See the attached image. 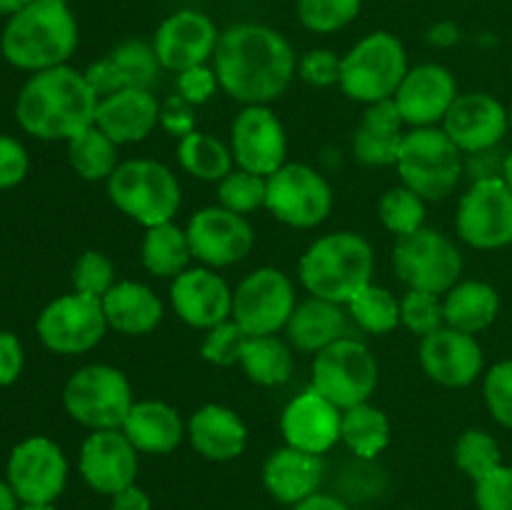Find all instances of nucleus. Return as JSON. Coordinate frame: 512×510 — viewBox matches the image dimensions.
I'll return each instance as SVG.
<instances>
[{"label":"nucleus","instance_id":"nucleus-4","mask_svg":"<svg viewBox=\"0 0 512 510\" xmlns=\"http://www.w3.org/2000/svg\"><path fill=\"white\" fill-rule=\"evenodd\" d=\"M375 250L355 230L320 235L305 248L298 263V278L308 295L348 305L365 285L373 283Z\"/></svg>","mask_w":512,"mask_h":510},{"label":"nucleus","instance_id":"nucleus-30","mask_svg":"<svg viewBox=\"0 0 512 510\" xmlns=\"http://www.w3.org/2000/svg\"><path fill=\"white\" fill-rule=\"evenodd\" d=\"M405 120L393 100L368 105L353 133V155L368 168H388L398 160L405 140Z\"/></svg>","mask_w":512,"mask_h":510},{"label":"nucleus","instance_id":"nucleus-13","mask_svg":"<svg viewBox=\"0 0 512 510\" xmlns=\"http://www.w3.org/2000/svg\"><path fill=\"white\" fill-rule=\"evenodd\" d=\"M108 320L100 298L65 293L50 300L35 320L40 343L55 355H83L100 345L108 333Z\"/></svg>","mask_w":512,"mask_h":510},{"label":"nucleus","instance_id":"nucleus-61","mask_svg":"<svg viewBox=\"0 0 512 510\" xmlns=\"http://www.w3.org/2000/svg\"><path fill=\"white\" fill-rule=\"evenodd\" d=\"M20 510H58L55 505H20Z\"/></svg>","mask_w":512,"mask_h":510},{"label":"nucleus","instance_id":"nucleus-22","mask_svg":"<svg viewBox=\"0 0 512 510\" xmlns=\"http://www.w3.org/2000/svg\"><path fill=\"white\" fill-rule=\"evenodd\" d=\"M418 360L423 373L443 388H468L483 375V345L475 335L443 325L420 338Z\"/></svg>","mask_w":512,"mask_h":510},{"label":"nucleus","instance_id":"nucleus-36","mask_svg":"<svg viewBox=\"0 0 512 510\" xmlns=\"http://www.w3.org/2000/svg\"><path fill=\"white\" fill-rule=\"evenodd\" d=\"M175 155L185 173L205 180V183H220L235 168L230 145L203 130H195V133L180 138Z\"/></svg>","mask_w":512,"mask_h":510},{"label":"nucleus","instance_id":"nucleus-7","mask_svg":"<svg viewBox=\"0 0 512 510\" xmlns=\"http://www.w3.org/2000/svg\"><path fill=\"white\" fill-rule=\"evenodd\" d=\"M395 170L400 183L425 203H438L455 193L465 175V155L443 128H410L405 133Z\"/></svg>","mask_w":512,"mask_h":510},{"label":"nucleus","instance_id":"nucleus-17","mask_svg":"<svg viewBox=\"0 0 512 510\" xmlns=\"http://www.w3.org/2000/svg\"><path fill=\"white\" fill-rule=\"evenodd\" d=\"M230 153L235 168L263 178L288 163V133L270 105H243L230 125Z\"/></svg>","mask_w":512,"mask_h":510},{"label":"nucleus","instance_id":"nucleus-50","mask_svg":"<svg viewBox=\"0 0 512 510\" xmlns=\"http://www.w3.org/2000/svg\"><path fill=\"white\" fill-rule=\"evenodd\" d=\"M478 510H512V465H500L475 483Z\"/></svg>","mask_w":512,"mask_h":510},{"label":"nucleus","instance_id":"nucleus-27","mask_svg":"<svg viewBox=\"0 0 512 510\" xmlns=\"http://www.w3.org/2000/svg\"><path fill=\"white\" fill-rule=\"evenodd\" d=\"M120 430L145 455H170L188 438V425L178 408L158 398L135 400Z\"/></svg>","mask_w":512,"mask_h":510},{"label":"nucleus","instance_id":"nucleus-41","mask_svg":"<svg viewBox=\"0 0 512 510\" xmlns=\"http://www.w3.org/2000/svg\"><path fill=\"white\" fill-rule=\"evenodd\" d=\"M455 465L478 483L503 465V450L488 430L470 428L455 443Z\"/></svg>","mask_w":512,"mask_h":510},{"label":"nucleus","instance_id":"nucleus-39","mask_svg":"<svg viewBox=\"0 0 512 510\" xmlns=\"http://www.w3.org/2000/svg\"><path fill=\"white\" fill-rule=\"evenodd\" d=\"M378 218L388 233L395 235V240L405 238V235L415 233V230L425 228V218H428V203L405 188L403 183L393 185L385 190L378 200Z\"/></svg>","mask_w":512,"mask_h":510},{"label":"nucleus","instance_id":"nucleus-59","mask_svg":"<svg viewBox=\"0 0 512 510\" xmlns=\"http://www.w3.org/2000/svg\"><path fill=\"white\" fill-rule=\"evenodd\" d=\"M30 3H33V0H0V15H5V18H13L15 13L25 10Z\"/></svg>","mask_w":512,"mask_h":510},{"label":"nucleus","instance_id":"nucleus-62","mask_svg":"<svg viewBox=\"0 0 512 510\" xmlns=\"http://www.w3.org/2000/svg\"><path fill=\"white\" fill-rule=\"evenodd\" d=\"M508 125H510V133H512V105H510V110H508Z\"/></svg>","mask_w":512,"mask_h":510},{"label":"nucleus","instance_id":"nucleus-15","mask_svg":"<svg viewBox=\"0 0 512 510\" xmlns=\"http://www.w3.org/2000/svg\"><path fill=\"white\" fill-rule=\"evenodd\" d=\"M455 230L475 250L512 245V190L503 178L473 180L458 203Z\"/></svg>","mask_w":512,"mask_h":510},{"label":"nucleus","instance_id":"nucleus-28","mask_svg":"<svg viewBox=\"0 0 512 510\" xmlns=\"http://www.w3.org/2000/svg\"><path fill=\"white\" fill-rule=\"evenodd\" d=\"M323 475V455L305 453L290 445L273 450L263 465L265 490L283 505H298L310 495L320 493Z\"/></svg>","mask_w":512,"mask_h":510},{"label":"nucleus","instance_id":"nucleus-34","mask_svg":"<svg viewBox=\"0 0 512 510\" xmlns=\"http://www.w3.org/2000/svg\"><path fill=\"white\" fill-rule=\"evenodd\" d=\"M140 260H143V268L155 278H178L183 270L190 268V260H193L185 228H180L175 220L145 228L143 243H140Z\"/></svg>","mask_w":512,"mask_h":510},{"label":"nucleus","instance_id":"nucleus-33","mask_svg":"<svg viewBox=\"0 0 512 510\" xmlns=\"http://www.w3.org/2000/svg\"><path fill=\"white\" fill-rule=\"evenodd\" d=\"M238 365L248 375L250 383L278 388L288 383L295 373L293 345L278 335H248Z\"/></svg>","mask_w":512,"mask_h":510},{"label":"nucleus","instance_id":"nucleus-12","mask_svg":"<svg viewBox=\"0 0 512 510\" xmlns=\"http://www.w3.org/2000/svg\"><path fill=\"white\" fill-rule=\"evenodd\" d=\"M298 305L295 283L285 270L263 265L233 288V320L245 335H278Z\"/></svg>","mask_w":512,"mask_h":510},{"label":"nucleus","instance_id":"nucleus-3","mask_svg":"<svg viewBox=\"0 0 512 510\" xmlns=\"http://www.w3.org/2000/svg\"><path fill=\"white\" fill-rule=\"evenodd\" d=\"M78 40V20L70 5L33 0L28 8L8 18L0 35V53L13 68L40 73L68 65L78 50Z\"/></svg>","mask_w":512,"mask_h":510},{"label":"nucleus","instance_id":"nucleus-11","mask_svg":"<svg viewBox=\"0 0 512 510\" xmlns=\"http://www.w3.org/2000/svg\"><path fill=\"white\" fill-rule=\"evenodd\" d=\"M335 205L333 185L308 163H285L268 175L265 210L278 223L295 230H313L330 218Z\"/></svg>","mask_w":512,"mask_h":510},{"label":"nucleus","instance_id":"nucleus-42","mask_svg":"<svg viewBox=\"0 0 512 510\" xmlns=\"http://www.w3.org/2000/svg\"><path fill=\"white\" fill-rule=\"evenodd\" d=\"M363 3L365 0H295V13L310 33L333 35L358 18Z\"/></svg>","mask_w":512,"mask_h":510},{"label":"nucleus","instance_id":"nucleus-2","mask_svg":"<svg viewBox=\"0 0 512 510\" xmlns=\"http://www.w3.org/2000/svg\"><path fill=\"white\" fill-rule=\"evenodd\" d=\"M98 100L83 70L58 65L25 80L15 100V120L33 138L68 143L95 125Z\"/></svg>","mask_w":512,"mask_h":510},{"label":"nucleus","instance_id":"nucleus-14","mask_svg":"<svg viewBox=\"0 0 512 510\" xmlns=\"http://www.w3.org/2000/svg\"><path fill=\"white\" fill-rule=\"evenodd\" d=\"M68 458L48 435L20 440L8 455L5 480L23 505H53L68 485Z\"/></svg>","mask_w":512,"mask_h":510},{"label":"nucleus","instance_id":"nucleus-47","mask_svg":"<svg viewBox=\"0 0 512 510\" xmlns=\"http://www.w3.org/2000/svg\"><path fill=\"white\" fill-rule=\"evenodd\" d=\"M483 398L495 423L512 430V358L500 360L483 375Z\"/></svg>","mask_w":512,"mask_h":510},{"label":"nucleus","instance_id":"nucleus-44","mask_svg":"<svg viewBox=\"0 0 512 510\" xmlns=\"http://www.w3.org/2000/svg\"><path fill=\"white\" fill-rule=\"evenodd\" d=\"M400 325L418 338L435 333L445 325L443 295L425 293V290H408L400 298Z\"/></svg>","mask_w":512,"mask_h":510},{"label":"nucleus","instance_id":"nucleus-32","mask_svg":"<svg viewBox=\"0 0 512 510\" xmlns=\"http://www.w3.org/2000/svg\"><path fill=\"white\" fill-rule=\"evenodd\" d=\"M443 313L448 328L478 335L498 320L500 295L485 280H460L443 295Z\"/></svg>","mask_w":512,"mask_h":510},{"label":"nucleus","instance_id":"nucleus-53","mask_svg":"<svg viewBox=\"0 0 512 510\" xmlns=\"http://www.w3.org/2000/svg\"><path fill=\"white\" fill-rule=\"evenodd\" d=\"M25 365V350L18 335L0 330V388H8L20 378Z\"/></svg>","mask_w":512,"mask_h":510},{"label":"nucleus","instance_id":"nucleus-56","mask_svg":"<svg viewBox=\"0 0 512 510\" xmlns=\"http://www.w3.org/2000/svg\"><path fill=\"white\" fill-rule=\"evenodd\" d=\"M460 38H463V33H460L458 23H453V20H440L428 30V40L435 48H453V45L460 43Z\"/></svg>","mask_w":512,"mask_h":510},{"label":"nucleus","instance_id":"nucleus-63","mask_svg":"<svg viewBox=\"0 0 512 510\" xmlns=\"http://www.w3.org/2000/svg\"><path fill=\"white\" fill-rule=\"evenodd\" d=\"M53 3H63V5H70V3H73V0H53Z\"/></svg>","mask_w":512,"mask_h":510},{"label":"nucleus","instance_id":"nucleus-49","mask_svg":"<svg viewBox=\"0 0 512 510\" xmlns=\"http://www.w3.org/2000/svg\"><path fill=\"white\" fill-rule=\"evenodd\" d=\"M175 88H178L175 93L180 98H185L190 105L200 108V105L210 103L215 98V93L220 90L218 73H215L213 63L195 65V68H188L175 75Z\"/></svg>","mask_w":512,"mask_h":510},{"label":"nucleus","instance_id":"nucleus-19","mask_svg":"<svg viewBox=\"0 0 512 510\" xmlns=\"http://www.w3.org/2000/svg\"><path fill=\"white\" fill-rule=\"evenodd\" d=\"M78 470L85 485L113 498L138 480L140 453L123 430H90L80 445Z\"/></svg>","mask_w":512,"mask_h":510},{"label":"nucleus","instance_id":"nucleus-9","mask_svg":"<svg viewBox=\"0 0 512 510\" xmlns=\"http://www.w3.org/2000/svg\"><path fill=\"white\" fill-rule=\"evenodd\" d=\"M310 375V385L320 395L340 410H348L373 398L380 383V365L363 340L345 335L315 355Z\"/></svg>","mask_w":512,"mask_h":510},{"label":"nucleus","instance_id":"nucleus-54","mask_svg":"<svg viewBox=\"0 0 512 510\" xmlns=\"http://www.w3.org/2000/svg\"><path fill=\"white\" fill-rule=\"evenodd\" d=\"M83 73H85V80H88V85L93 88V93L98 95V98H108V95L118 93V90H125L123 75H120L118 65L110 60V55L90 63Z\"/></svg>","mask_w":512,"mask_h":510},{"label":"nucleus","instance_id":"nucleus-51","mask_svg":"<svg viewBox=\"0 0 512 510\" xmlns=\"http://www.w3.org/2000/svg\"><path fill=\"white\" fill-rule=\"evenodd\" d=\"M30 158L23 143L0 133V190H10L28 178Z\"/></svg>","mask_w":512,"mask_h":510},{"label":"nucleus","instance_id":"nucleus-38","mask_svg":"<svg viewBox=\"0 0 512 510\" xmlns=\"http://www.w3.org/2000/svg\"><path fill=\"white\" fill-rule=\"evenodd\" d=\"M350 320L363 333L388 335L400 325V300L385 285L370 283L345 305Z\"/></svg>","mask_w":512,"mask_h":510},{"label":"nucleus","instance_id":"nucleus-35","mask_svg":"<svg viewBox=\"0 0 512 510\" xmlns=\"http://www.w3.org/2000/svg\"><path fill=\"white\" fill-rule=\"evenodd\" d=\"M390 420L385 410L378 405L360 403L353 408L343 410V420H340V443L348 445L353 455L363 460H373L383 453L390 445Z\"/></svg>","mask_w":512,"mask_h":510},{"label":"nucleus","instance_id":"nucleus-43","mask_svg":"<svg viewBox=\"0 0 512 510\" xmlns=\"http://www.w3.org/2000/svg\"><path fill=\"white\" fill-rule=\"evenodd\" d=\"M265 198H268V178L243 168H233L218 183V205L245 218L255 210H263Z\"/></svg>","mask_w":512,"mask_h":510},{"label":"nucleus","instance_id":"nucleus-24","mask_svg":"<svg viewBox=\"0 0 512 510\" xmlns=\"http://www.w3.org/2000/svg\"><path fill=\"white\" fill-rule=\"evenodd\" d=\"M343 410L310 385L295 395L280 415V435L290 448L325 455L340 443Z\"/></svg>","mask_w":512,"mask_h":510},{"label":"nucleus","instance_id":"nucleus-37","mask_svg":"<svg viewBox=\"0 0 512 510\" xmlns=\"http://www.w3.org/2000/svg\"><path fill=\"white\" fill-rule=\"evenodd\" d=\"M118 150L120 145L113 143L98 125H90L68 140V163L78 178L88 183H100V180L108 183V178L120 165Z\"/></svg>","mask_w":512,"mask_h":510},{"label":"nucleus","instance_id":"nucleus-16","mask_svg":"<svg viewBox=\"0 0 512 510\" xmlns=\"http://www.w3.org/2000/svg\"><path fill=\"white\" fill-rule=\"evenodd\" d=\"M185 233L193 260L205 268H230L248 258L255 248V228L250 220L223 205H208L190 215Z\"/></svg>","mask_w":512,"mask_h":510},{"label":"nucleus","instance_id":"nucleus-8","mask_svg":"<svg viewBox=\"0 0 512 510\" xmlns=\"http://www.w3.org/2000/svg\"><path fill=\"white\" fill-rule=\"evenodd\" d=\"M135 403L128 375L110 363L75 370L63 388V408L88 430H118Z\"/></svg>","mask_w":512,"mask_h":510},{"label":"nucleus","instance_id":"nucleus-29","mask_svg":"<svg viewBox=\"0 0 512 510\" xmlns=\"http://www.w3.org/2000/svg\"><path fill=\"white\" fill-rule=\"evenodd\" d=\"M110 330H118L128 338H140L158 330L163 323L165 305L150 285L140 280H118L100 298Z\"/></svg>","mask_w":512,"mask_h":510},{"label":"nucleus","instance_id":"nucleus-52","mask_svg":"<svg viewBox=\"0 0 512 510\" xmlns=\"http://www.w3.org/2000/svg\"><path fill=\"white\" fill-rule=\"evenodd\" d=\"M160 128L178 140L185 138V135L195 133V130H198L195 105H190L188 100L180 98L178 93L165 98L163 103H160Z\"/></svg>","mask_w":512,"mask_h":510},{"label":"nucleus","instance_id":"nucleus-31","mask_svg":"<svg viewBox=\"0 0 512 510\" xmlns=\"http://www.w3.org/2000/svg\"><path fill=\"white\" fill-rule=\"evenodd\" d=\"M348 320L350 315L345 305L310 295L295 305L293 315L285 325V338L300 353L318 355L320 350L348 335Z\"/></svg>","mask_w":512,"mask_h":510},{"label":"nucleus","instance_id":"nucleus-18","mask_svg":"<svg viewBox=\"0 0 512 510\" xmlns=\"http://www.w3.org/2000/svg\"><path fill=\"white\" fill-rule=\"evenodd\" d=\"M220 33L223 30H218L215 20L203 10L180 8L163 18L150 43L163 70L178 75L195 65L213 63Z\"/></svg>","mask_w":512,"mask_h":510},{"label":"nucleus","instance_id":"nucleus-21","mask_svg":"<svg viewBox=\"0 0 512 510\" xmlns=\"http://www.w3.org/2000/svg\"><path fill=\"white\" fill-rule=\"evenodd\" d=\"M170 305L185 325L210 330L233 318V288L215 268L195 265L170 280Z\"/></svg>","mask_w":512,"mask_h":510},{"label":"nucleus","instance_id":"nucleus-20","mask_svg":"<svg viewBox=\"0 0 512 510\" xmlns=\"http://www.w3.org/2000/svg\"><path fill=\"white\" fill-rule=\"evenodd\" d=\"M458 95L453 70L443 63H420L408 70L393 103L408 128H438Z\"/></svg>","mask_w":512,"mask_h":510},{"label":"nucleus","instance_id":"nucleus-45","mask_svg":"<svg viewBox=\"0 0 512 510\" xmlns=\"http://www.w3.org/2000/svg\"><path fill=\"white\" fill-rule=\"evenodd\" d=\"M70 283H73L75 293L103 298V295L118 283L115 263L110 260V255L103 253V250H85V253L75 260L73 273H70Z\"/></svg>","mask_w":512,"mask_h":510},{"label":"nucleus","instance_id":"nucleus-10","mask_svg":"<svg viewBox=\"0 0 512 510\" xmlns=\"http://www.w3.org/2000/svg\"><path fill=\"white\" fill-rule=\"evenodd\" d=\"M463 253L443 230L420 228L395 240L393 268L408 290L445 295L463 275Z\"/></svg>","mask_w":512,"mask_h":510},{"label":"nucleus","instance_id":"nucleus-40","mask_svg":"<svg viewBox=\"0 0 512 510\" xmlns=\"http://www.w3.org/2000/svg\"><path fill=\"white\" fill-rule=\"evenodd\" d=\"M108 55H110V60L118 65L120 75H123L125 88H143V90L155 88L163 65H160L158 55H155L153 43H148V40L130 38V40H123V43L115 45Z\"/></svg>","mask_w":512,"mask_h":510},{"label":"nucleus","instance_id":"nucleus-58","mask_svg":"<svg viewBox=\"0 0 512 510\" xmlns=\"http://www.w3.org/2000/svg\"><path fill=\"white\" fill-rule=\"evenodd\" d=\"M0 510H20V498L8 480H0Z\"/></svg>","mask_w":512,"mask_h":510},{"label":"nucleus","instance_id":"nucleus-55","mask_svg":"<svg viewBox=\"0 0 512 510\" xmlns=\"http://www.w3.org/2000/svg\"><path fill=\"white\" fill-rule=\"evenodd\" d=\"M110 510H153V500L138 483L110 498Z\"/></svg>","mask_w":512,"mask_h":510},{"label":"nucleus","instance_id":"nucleus-57","mask_svg":"<svg viewBox=\"0 0 512 510\" xmlns=\"http://www.w3.org/2000/svg\"><path fill=\"white\" fill-rule=\"evenodd\" d=\"M293 510H353L345 500H340L338 495L330 493H315L310 498H305L303 503L293 505Z\"/></svg>","mask_w":512,"mask_h":510},{"label":"nucleus","instance_id":"nucleus-25","mask_svg":"<svg viewBox=\"0 0 512 510\" xmlns=\"http://www.w3.org/2000/svg\"><path fill=\"white\" fill-rule=\"evenodd\" d=\"M95 125L120 148L143 143L155 133V128H160V100L155 98L153 90H118L98 100Z\"/></svg>","mask_w":512,"mask_h":510},{"label":"nucleus","instance_id":"nucleus-6","mask_svg":"<svg viewBox=\"0 0 512 510\" xmlns=\"http://www.w3.org/2000/svg\"><path fill=\"white\" fill-rule=\"evenodd\" d=\"M408 70V50L403 40L388 30H375L343 55L338 88L353 103H385L395 98Z\"/></svg>","mask_w":512,"mask_h":510},{"label":"nucleus","instance_id":"nucleus-26","mask_svg":"<svg viewBox=\"0 0 512 510\" xmlns=\"http://www.w3.org/2000/svg\"><path fill=\"white\" fill-rule=\"evenodd\" d=\"M185 425L195 453L213 463H230L248 448V425L238 410L223 403L200 405Z\"/></svg>","mask_w":512,"mask_h":510},{"label":"nucleus","instance_id":"nucleus-48","mask_svg":"<svg viewBox=\"0 0 512 510\" xmlns=\"http://www.w3.org/2000/svg\"><path fill=\"white\" fill-rule=\"evenodd\" d=\"M343 55L330 48H310L298 58V78L310 88H333L340 83Z\"/></svg>","mask_w":512,"mask_h":510},{"label":"nucleus","instance_id":"nucleus-1","mask_svg":"<svg viewBox=\"0 0 512 510\" xmlns=\"http://www.w3.org/2000/svg\"><path fill=\"white\" fill-rule=\"evenodd\" d=\"M220 90L240 105H270L293 85L298 55L280 30L235 23L220 33L213 55Z\"/></svg>","mask_w":512,"mask_h":510},{"label":"nucleus","instance_id":"nucleus-60","mask_svg":"<svg viewBox=\"0 0 512 510\" xmlns=\"http://www.w3.org/2000/svg\"><path fill=\"white\" fill-rule=\"evenodd\" d=\"M500 178H503L505 183H508V188L512 190V148L503 155V173H500Z\"/></svg>","mask_w":512,"mask_h":510},{"label":"nucleus","instance_id":"nucleus-23","mask_svg":"<svg viewBox=\"0 0 512 510\" xmlns=\"http://www.w3.org/2000/svg\"><path fill=\"white\" fill-rule=\"evenodd\" d=\"M440 128L463 155L493 150L508 135V108L490 93H460Z\"/></svg>","mask_w":512,"mask_h":510},{"label":"nucleus","instance_id":"nucleus-5","mask_svg":"<svg viewBox=\"0 0 512 510\" xmlns=\"http://www.w3.org/2000/svg\"><path fill=\"white\" fill-rule=\"evenodd\" d=\"M105 185L110 203L143 228L170 223L183 205L178 175L153 158L120 160Z\"/></svg>","mask_w":512,"mask_h":510},{"label":"nucleus","instance_id":"nucleus-46","mask_svg":"<svg viewBox=\"0 0 512 510\" xmlns=\"http://www.w3.org/2000/svg\"><path fill=\"white\" fill-rule=\"evenodd\" d=\"M245 340H248L245 330L230 318L225 320V323L215 325V328L205 330V338L203 343H200V355H203V360H208L210 365L230 368V365L240 363Z\"/></svg>","mask_w":512,"mask_h":510}]
</instances>
